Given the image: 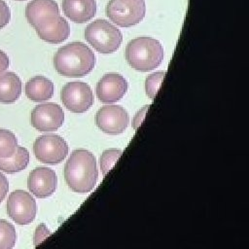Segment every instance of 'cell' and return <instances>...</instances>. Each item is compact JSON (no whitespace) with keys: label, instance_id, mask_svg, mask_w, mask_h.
Segmentation results:
<instances>
[{"label":"cell","instance_id":"7402d4cb","mask_svg":"<svg viewBox=\"0 0 249 249\" xmlns=\"http://www.w3.org/2000/svg\"><path fill=\"white\" fill-rule=\"evenodd\" d=\"M164 76H165V72H155L146 78L145 91L149 98L151 99L155 98Z\"/></svg>","mask_w":249,"mask_h":249},{"label":"cell","instance_id":"9a60e30c","mask_svg":"<svg viewBox=\"0 0 249 249\" xmlns=\"http://www.w3.org/2000/svg\"><path fill=\"white\" fill-rule=\"evenodd\" d=\"M53 83L44 76H35L25 84L26 96L35 102L46 101L53 97Z\"/></svg>","mask_w":249,"mask_h":249},{"label":"cell","instance_id":"52a82bcc","mask_svg":"<svg viewBox=\"0 0 249 249\" xmlns=\"http://www.w3.org/2000/svg\"><path fill=\"white\" fill-rule=\"evenodd\" d=\"M60 98L64 106L73 113H84L94 102L90 87L84 82L67 83L61 89Z\"/></svg>","mask_w":249,"mask_h":249},{"label":"cell","instance_id":"5bb4252c","mask_svg":"<svg viewBox=\"0 0 249 249\" xmlns=\"http://www.w3.org/2000/svg\"><path fill=\"white\" fill-rule=\"evenodd\" d=\"M64 15L72 21L84 23L96 14L95 0H62Z\"/></svg>","mask_w":249,"mask_h":249},{"label":"cell","instance_id":"6da1fadb","mask_svg":"<svg viewBox=\"0 0 249 249\" xmlns=\"http://www.w3.org/2000/svg\"><path fill=\"white\" fill-rule=\"evenodd\" d=\"M98 170L93 154L85 149L74 150L64 166V179L76 193H89L96 185Z\"/></svg>","mask_w":249,"mask_h":249},{"label":"cell","instance_id":"277c9868","mask_svg":"<svg viewBox=\"0 0 249 249\" xmlns=\"http://www.w3.org/2000/svg\"><path fill=\"white\" fill-rule=\"evenodd\" d=\"M87 41L100 53L107 54L116 52L122 42V32L106 19H96L85 30Z\"/></svg>","mask_w":249,"mask_h":249},{"label":"cell","instance_id":"ba28073f","mask_svg":"<svg viewBox=\"0 0 249 249\" xmlns=\"http://www.w3.org/2000/svg\"><path fill=\"white\" fill-rule=\"evenodd\" d=\"M37 205L34 197L23 190L11 193L7 200V213L18 225H28L36 216Z\"/></svg>","mask_w":249,"mask_h":249},{"label":"cell","instance_id":"5b68a950","mask_svg":"<svg viewBox=\"0 0 249 249\" xmlns=\"http://www.w3.org/2000/svg\"><path fill=\"white\" fill-rule=\"evenodd\" d=\"M145 14V0H109L106 6L107 17L121 27L138 24Z\"/></svg>","mask_w":249,"mask_h":249},{"label":"cell","instance_id":"d6986e66","mask_svg":"<svg viewBox=\"0 0 249 249\" xmlns=\"http://www.w3.org/2000/svg\"><path fill=\"white\" fill-rule=\"evenodd\" d=\"M18 140L15 134L4 128H0V159L11 157L17 150Z\"/></svg>","mask_w":249,"mask_h":249},{"label":"cell","instance_id":"30bf717a","mask_svg":"<svg viewBox=\"0 0 249 249\" xmlns=\"http://www.w3.org/2000/svg\"><path fill=\"white\" fill-rule=\"evenodd\" d=\"M128 123L129 116L120 105L102 106L95 115L97 127L107 134L117 135L124 132Z\"/></svg>","mask_w":249,"mask_h":249},{"label":"cell","instance_id":"ffe728a7","mask_svg":"<svg viewBox=\"0 0 249 249\" xmlns=\"http://www.w3.org/2000/svg\"><path fill=\"white\" fill-rule=\"evenodd\" d=\"M17 233L14 226L6 220L0 219V249H10L15 246Z\"/></svg>","mask_w":249,"mask_h":249},{"label":"cell","instance_id":"7a4b0ae2","mask_svg":"<svg viewBox=\"0 0 249 249\" xmlns=\"http://www.w3.org/2000/svg\"><path fill=\"white\" fill-rule=\"evenodd\" d=\"M93 52L82 42H72L57 50L53 56L56 72L67 77H83L93 70Z\"/></svg>","mask_w":249,"mask_h":249},{"label":"cell","instance_id":"8fae6325","mask_svg":"<svg viewBox=\"0 0 249 249\" xmlns=\"http://www.w3.org/2000/svg\"><path fill=\"white\" fill-rule=\"evenodd\" d=\"M33 27L43 41L51 44H59L65 41L70 34L67 20L59 15L47 16L41 18Z\"/></svg>","mask_w":249,"mask_h":249},{"label":"cell","instance_id":"8992f818","mask_svg":"<svg viewBox=\"0 0 249 249\" xmlns=\"http://www.w3.org/2000/svg\"><path fill=\"white\" fill-rule=\"evenodd\" d=\"M66 141L56 134H45L39 136L33 144V152L36 159L43 163L55 165L61 162L68 155Z\"/></svg>","mask_w":249,"mask_h":249},{"label":"cell","instance_id":"2e32d148","mask_svg":"<svg viewBox=\"0 0 249 249\" xmlns=\"http://www.w3.org/2000/svg\"><path fill=\"white\" fill-rule=\"evenodd\" d=\"M50 15H59L58 5L54 0H31L25 8V17L32 26Z\"/></svg>","mask_w":249,"mask_h":249},{"label":"cell","instance_id":"cb8c5ba5","mask_svg":"<svg viewBox=\"0 0 249 249\" xmlns=\"http://www.w3.org/2000/svg\"><path fill=\"white\" fill-rule=\"evenodd\" d=\"M11 19V11L4 0H0V29L5 27Z\"/></svg>","mask_w":249,"mask_h":249},{"label":"cell","instance_id":"ac0fdd59","mask_svg":"<svg viewBox=\"0 0 249 249\" xmlns=\"http://www.w3.org/2000/svg\"><path fill=\"white\" fill-rule=\"evenodd\" d=\"M29 162V153L24 147H17L9 158L0 159V170L6 173H16L26 168Z\"/></svg>","mask_w":249,"mask_h":249},{"label":"cell","instance_id":"d4e9b609","mask_svg":"<svg viewBox=\"0 0 249 249\" xmlns=\"http://www.w3.org/2000/svg\"><path fill=\"white\" fill-rule=\"evenodd\" d=\"M149 108H150V105H145V106H143L140 110L137 111V113H136L135 116L133 117V120H132V128H133L134 130H136V129L140 126V124H141V123L143 122V120H144V118H145V115H146V113H147V111H148Z\"/></svg>","mask_w":249,"mask_h":249},{"label":"cell","instance_id":"7c38bea8","mask_svg":"<svg viewBox=\"0 0 249 249\" xmlns=\"http://www.w3.org/2000/svg\"><path fill=\"white\" fill-rule=\"evenodd\" d=\"M128 89L127 81L118 73L105 74L96 85V94L103 103H113L122 99Z\"/></svg>","mask_w":249,"mask_h":249},{"label":"cell","instance_id":"9c48e42d","mask_svg":"<svg viewBox=\"0 0 249 249\" xmlns=\"http://www.w3.org/2000/svg\"><path fill=\"white\" fill-rule=\"evenodd\" d=\"M30 122L32 126L39 131H55L64 123V112L56 103L39 104L32 110Z\"/></svg>","mask_w":249,"mask_h":249},{"label":"cell","instance_id":"603a6c76","mask_svg":"<svg viewBox=\"0 0 249 249\" xmlns=\"http://www.w3.org/2000/svg\"><path fill=\"white\" fill-rule=\"evenodd\" d=\"M51 235V231L48 230L45 224H40L34 232V237H33V243L35 246L40 244L45 238Z\"/></svg>","mask_w":249,"mask_h":249},{"label":"cell","instance_id":"4316f807","mask_svg":"<svg viewBox=\"0 0 249 249\" xmlns=\"http://www.w3.org/2000/svg\"><path fill=\"white\" fill-rule=\"evenodd\" d=\"M9 64H10V60L8 55L3 51L0 50V74L5 72L8 69Z\"/></svg>","mask_w":249,"mask_h":249},{"label":"cell","instance_id":"e0dca14e","mask_svg":"<svg viewBox=\"0 0 249 249\" xmlns=\"http://www.w3.org/2000/svg\"><path fill=\"white\" fill-rule=\"evenodd\" d=\"M21 93V81L14 72L0 74V102L13 103Z\"/></svg>","mask_w":249,"mask_h":249},{"label":"cell","instance_id":"44dd1931","mask_svg":"<svg viewBox=\"0 0 249 249\" xmlns=\"http://www.w3.org/2000/svg\"><path fill=\"white\" fill-rule=\"evenodd\" d=\"M122 153L123 151L119 149H109L103 151L100 157V168L103 176H105L111 170L115 162L121 157Z\"/></svg>","mask_w":249,"mask_h":249},{"label":"cell","instance_id":"4fadbf2b","mask_svg":"<svg viewBox=\"0 0 249 249\" xmlns=\"http://www.w3.org/2000/svg\"><path fill=\"white\" fill-rule=\"evenodd\" d=\"M27 186L32 195L38 198L51 196L56 190L57 177L55 172L48 167H37L28 176Z\"/></svg>","mask_w":249,"mask_h":249},{"label":"cell","instance_id":"3957f363","mask_svg":"<svg viewBox=\"0 0 249 249\" xmlns=\"http://www.w3.org/2000/svg\"><path fill=\"white\" fill-rule=\"evenodd\" d=\"M124 54L130 67L139 72H148L160 65L164 51L157 39L137 37L128 42Z\"/></svg>","mask_w":249,"mask_h":249},{"label":"cell","instance_id":"484cf974","mask_svg":"<svg viewBox=\"0 0 249 249\" xmlns=\"http://www.w3.org/2000/svg\"><path fill=\"white\" fill-rule=\"evenodd\" d=\"M9 191V182L3 173L0 172V203L5 198Z\"/></svg>","mask_w":249,"mask_h":249}]
</instances>
